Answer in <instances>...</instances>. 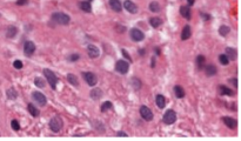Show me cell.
Wrapping results in <instances>:
<instances>
[{
	"label": "cell",
	"mask_w": 241,
	"mask_h": 141,
	"mask_svg": "<svg viewBox=\"0 0 241 141\" xmlns=\"http://www.w3.org/2000/svg\"><path fill=\"white\" fill-rule=\"evenodd\" d=\"M52 20L55 21L59 25H68L71 22V17L66 13H61V12H55L52 14Z\"/></svg>",
	"instance_id": "cell-1"
},
{
	"label": "cell",
	"mask_w": 241,
	"mask_h": 141,
	"mask_svg": "<svg viewBox=\"0 0 241 141\" xmlns=\"http://www.w3.org/2000/svg\"><path fill=\"white\" fill-rule=\"evenodd\" d=\"M42 74H44L45 78L47 79V81H48V84L51 85L52 89H55V88H57V84H58V76L55 75V73H54L53 70H48V68H45V70H42Z\"/></svg>",
	"instance_id": "cell-2"
},
{
	"label": "cell",
	"mask_w": 241,
	"mask_h": 141,
	"mask_svg": "<svg viewBox=\"0 0 241 141\" xmlns=\"http://www.w3.org/2000/svg\"><path fill=\"white\" fill-rule=\"evenodd\" d=\"M49 128H51L52 132L59 133L60 129L63 128V120L60 119L59 116H53L52 119L49 120Z\"/></svg>",
	"instance_id": "cell-3"
},
{
	"label": "cell",
	"mask_w": 241,
	"mask_h": 141,
	"mask_svg": "<svg viewBox=\"0 0 241 141\" xmlns=\"http://www.w3.org/2000/svg\"><path fill=\"white\" fill-rule=\"evenodd\" d=\"M82 76H84L86 82H87V85L91 86V87H93V86H95V85L98 84V76H97L95 73H93V72H84V73H82Z\"/></svg>",
	"instance_id": "cell-4"
},
{
	"label": "cell",
	"mask_w": 241,
	"mask_h": 141,
	"mask_svg": "<svg viewBox=\"0 0 241 141\" xmlns=\"http://www.w3.org/2000/svg\"><path fill=\"white\" fill-rule=\"evenodd\" d=\"M115 70L120 74H127L130 70V64L125 60H118L115 64Z\"/></svg>",
	"instance_id": "cell-5"
},
{
	"label": "cell",
	"mask_w": 241,
	"mask_h": 141,
	"mask_svg": "<svg viewBox=\"0 0 241 141\" xmlns=\"http://www.w3.org/2000/svg\"><path fill=\"white\" fill-rule=\"evenodd\" d=\"M162 121H164L166 125H173V123L177 121V113H175L173 110H167L166 113L164 114Z\"/></svg>",
	"instance_id": "cell-6"
},
{
	"label": "cell",
	"mask_w": 241,
	"mask_h": 141,
	"mask_svg": "<svg viewBox=\"0 0 241 141\" xmlns=\"http://www.w3.org/2000/svg\"><path fill=\"white\" fill-rule=\"evenodd\" d=\"M130 37L133 41H137V42H140V41H143L145 39V34L139 28H135V27L130 31Z\"/></svg>",
	"instance_id": "cell-7"
},
{
	"label": "cell",
	"mask_w": 241,
	"mask_h": 141,
	"mask_svg": "<svg viewBox=\"0 0 241 141\" xmlns=\"http://www.w3.org/2000/svg\"><path fill=\"white\" fill-rule=\"evenodd\" d=\"M140 115H141V118L143 120H146V121H151L153 120V113H152V110L147 107V106H141L140 107Z\"/></svg>",
	"instance_id": "cell-8"
},
{
	"label": "cell",
	"mask_w": 241,
	"mask_h": 141,
	"mask_svg": "<svg viewBox=\"0 0 241 141\" xmlns=\"http://www.w3.org/2000/svg\"><path fill=\"white\" fill-rule=\"evenodd\" d=\"M32 99L36 102V104H39L40 106H45L47 104V99L45 97L42 93L38 92V91H34V92H32Z\"/></svg>",
	"instance_id": "cell-9"
},
{
	"label": "cell",
	"mask_w": 241,
	"mask_h": 141,
	"mask_svg": "<svg viewBox=\"0 0 241 141\" xmlns=\"http://www.w3.org/2000/svg\"><path fill=\"white\" fill-rule=\"evenodd\" d=\"M34 52H36V44L33 41H26L24 44V53H25V55L31 58Z\"/></svg>",
	"instance_id": "cell-10"
},
{
	"label": "cell",
	"mask_w": 241,
	"mask_h": 141,
	"mask_svg": "<svg viewBox=\"0 0 241 141\" xmlns=\"http://www.w3.org/2000/svg\"><path fill=\"white\" fill-rule=\"evenodd\" d=\"M124 7L125 9L131 14H137L139 11V7L137 5L134 4L132 0H125V3H124Z\"/></svg>",
	"instance_id": "cell-11"
},
{
	"label": "cell",
	"mask_w": 241,
	"mask_h": 141,
	"mask_svg": "<svg viewBox=\"0 0 241 141\" xmlns=\"http://www.w3.org/2000/svg\"><path fill=\"white\" fill-rule=\"evenodd\" d=\"M87 54H88L89 58H92V59H95V58L99 57V54H100V51L99 48L95 46V45H91L89 44L87 46Z\"/></svg>",
	"instance_id": "cell-12"
},
{
	"label": "cell",
	"mask_w": 241,
	"mask_h": 141,
	"mask_svg": "<svg viewBox=\"0 0 241 141\" xmlns=\"http://www.w3.org/2000/svg\"><path fill=\"white\" fill-rule=\"evenodd\" d=\"M222 122L227 126L228 128H231V129H235L238 126V121L235 119H233L231 116H223L222 119Z\"/></svg>",
	"instance_id": "cell-13"
},
{
	"label": "cell",
	"mask_w": 241,
	"mask_h": 141,
	"mask_svg": "<svg viewBox=\"0 0 241 141\" xmlns=\"http://www.w3.org/2000/svg\"><path fill=\"white\" fill-rule=\"evenodd\" d=\"M180 14H181V17H183L187 20L192 19V9H191L189 6H181L180 7Z\"/></svg>",
	"instance_id": "cell-14"
},
{
	"label": "cell",
	"mask_w": 241,
	"mask_h": 141,
	"mask_svg": "<svg viewBox=\"0 0 241 141\" xmlns=\"http://www.w3.org/2000/svg\"><path fill=\"white\" fill-rule=\"evenodd\" d=\"M18 27L17 26H13V25H11V26L7 27V30H6V38H8V39H13L15 35L18 34Z\"/></svg>",
	"instance_id": "cell-15"
},
{
	"label": "cell",
	"mask_w": 241,
	"mask_h": 141,
	"mask_svg": "<svg viewBox=\"0 0 241 141\" xmlns=\"http://www.w3.org/2000/svg\"><path fill=\"white\" fill-rule=\"evenodd\" d=\"M108 4H109V7L114 12H121L122 11V5H121L120 0H109Z\"/></svg>",
	"instance_id": "cell-16"
},
{
	"label": "cell",
	"mask_w": 241,
	"mask_h": 141,
	"mask_svg": "<svg viewBox=\"0 0 241 141\" xmlns=\"http://www.w3.org/2000/svg\"><path fill=\"white\" fill-rule=\"evenodd\" d=\"M192 37V28L189 25H186V26L182 28V32H181V40H188Z\"/></svg>",
	"instance_id": "cell-17"
},
{
	"label": "cell",
	"mask_w": 241,
	"mask_h": 141,
	"mask_svg": "<svg viewBox=\"0 0 241 141\" xmlns=\"http://www.w3.org/2000/svg\"><path fill=\"white\" fill-rule=\"evenodd\" d=\"M89 97L91 99H93V100H100L101 98H103V91L100 89V88H94L92 89L91 92H89Z\"/></svg>",
	"instance_id": "cell-18"
},
{
	"label": "cell",
	"mask_w": 241,
	"mask_h": 141,
	"mask_svg": "<svg viewBox=\"0 0 241 141\" xmlns=\"http://www.w3.org/2000/svg\"><path fill=\"white\" fill-rule=\"evenodd\" d=\"M205 73L207 76H214V75L218 73V68H216L215 65L210 64V65H207V66L205 67Z\"/></svg>",
	"instance_id": "cell-19"
},
{
	"label": "cell",
	"mask_w": 241,
	"mask_h": 141,
	"mask_svg": "<svg viewBox=\"0 0 241 141\" xmlns=\"http://www.w3.org/2000/svg\"><path fill=\"white\" fill-rule=\"evenodd\" d=\"M155 104L156 106L160 108V110H162V108H165V106H166V98L162 95V94H158L155 97Z\"/></svg>",
	"instance_id": "cell-20"
},
{
	"label": "cell",
	"mask_w": 241,
	"mask_h": 141,
	"mask_svg": "<svg viewBox=\"0 0 241 141\" xmlns=\"http://www.w3.org/2000/svg\"><path fill=\"white\" fill-rule=\"evenodd\" d=\"M173 91H174L175 97L178 98V99H182V98H185V95H186V93H185V89H183L181 86H179V85L174 86Z\"/></svg>",
	"instance_id": "cell-21"
},
{
	"label": "cell",
	"mask_w": 241,
	"mask_h": 141,
	"mask_svg": "<svg viewBox=\"0 0 241 141\" xmlns=\"http://www.w3.org/2000/svg\"><path fill=\"white\" fill-rule=\"evenodd\" d=\"M67 81L71 85H73L74 87H79V80L76 78V75H74L73 73H68L67 74Z\"/></svg>",
	"instance_id": "cell-22"
},
{
	"label": "cell",
	"mask_w": 241,
	"mask_h": 141,
	"mask_svg": "<svg viewBox=\"0 0 241 141\" xmlns=\"http://www.w3.org/2000/svg\"><path fill=\"white\" fill-rule=\"evenodd\" d=\"M226 55L228 57V59L231 60H235L238 57V52H237V49L235 48H233V47H227L226 48Z\"/></svg>",
	"instance_id": "cell-23"
},
{
	"label": "cell",
	"mask_w": 241,
	"mask_h": 141,
	"mask_svg": "<svg viewBox=\"0 0 241 141\" xmlns=\"http://www.w3.org/2000/svg\"><path fill=\"white\" fill-rule=\"evenodd\" d=\"M79 7H80L81 11H84L86 13L92 12V6H91V3H88V1H81V3H79Z\"/></svg>",
	"instance_id": "cell-24"
},
{
	"label": "cell",
	"mask_w": 241,
	"mask_h": 141,
	"mask_svg": "<svg viewBox=\"0 0 241 141\" xmlns=\"http://www.w3.org/2000/svg\"><path fill=\"white\" fill-rule=\"evenodd\" d=\"M6 97L8 98L9 100H15L18 98V92L15 91V88L11 87L6 91Z\"/></svg>",
	"instance_id": "cell-25"
},
{
	"label": "cell",
	"mask_w": 241,
	"mask_h": 141,
	"mask_svg": "<svg viewBox=\"0 0 241 141\" xmlns=\"http://www.w3.org/2000/svg\"><path fill=\"white\" fill-rule=\"evenodd\" d=\"M27 110H28V112H30V114H31L32 116H34V118L39 116V114H40L39 110H38L33 104H28V105H27Z\"/></svg>",
	"instance_id": "cell-26"
},
{
	"label": "cell",
	"mask_w": 241,
	"mask_h": 141,
	"mask_svg": "<svg viewBox=\"0 0 241 141\" xmlns=\"http://www.w3.org/2000/svg\"><path fill=\"white\" fill-rule=\"evenodd\" d=\"M149 25H151L153 28H158V27H160L161 25H162V20L158 17L151 18V19H149Z\"/></svg>",
	"instance_id": "cell-27"
},
{
	"label": "cell",
	"mask_w": 241,
	"mask_h": 141,
	"mask_svg": "<svg viewBox=\"0 0 241 141\" xmlns=\"http://www.w3.org/2000/svg\"><path fill=\"white\" fill-rule=\"evenodd\" d=\"M205 61H206V58L205 55H202V54H200V55H198V57L195 58V64H197V67L199 70H202V68H204Z\"/></svg>",
	"instance_id": "cell-28"
},
{
	"label": "cell",
	"mask_w": 241,
	"mask_h": 141,
	"mask_svg": "<svg viewBox=\"0 0 241 141\" xmlns=\"http://www.w3.org/2000/svg\"><path fill=\"white\" fill-rule=\"evenodd\" d=\"M219 89H220V93H221L222 95H228V97L234 95V92H233L231 88L226 87V86H222V85H221V86L219 87Z\"/></svg>",
	"instance_id": "cell-29"
},
{
	"label": "cell",
	"mask_w": 241,
	"mask_h": 141,
	"mask_svg": "<svg viewBox=\"0 0 241 141\" xmlns=\"http://www.w3.org/2000/svg\"><path fill=\"white\" fill-rule=\"evenodd\" d=\"M148 8H149V11L153 12V13H158V12H160V5L158 4L156 1H152V3L149 4V6H148Z\"/></svg>",
	"instance_id": "cell-30"
},
{
	"label": "cell",
	"mask_w": 241,
	"mask_h": 141,
	"mask_svg": "<svg viewBox=\"0 0 241 141\" xmlns=\"http://www.w3.org/2000/svg\"><path fill=\"white\" fill-rule=\"evenodd\" d=\"M229 32H231V28L227 26V25H221L219 27V34L222 35V37H226V35L229 34Z\"/></svg>",
	"instance_id": "cell-31"
},
{
	"label": "cell",
	"mask_w": 241,
	"mask_h": 141,
	"mask_svg": "<svg viewBox=\"0 0 241 141\" xmlns=\"http://www.w3.org/2000/svg\"><path fill=\"white\" fill-rule=\"evenodd\" d=\"M112 107H113V105H112V102H111V101H105L104 104H101L100 110H101V112H106V110H111Z\"/></svg>",
	"instance_id": "cell-32"
},
{
	"label": "cell",
	"mask_w": 241,
	"mask_h": 141,
	"mask_svg": "<svg viewBox=\"0 0 241 141\" xmlns=\"http://www.w3.org/2000/svg\"><path fill=\"white\" fill-rule=\"evenodd\" d=\"M132 86H133V88L135 91H138V89L141 88V81H140L138 78H133V79H132Z\"/></svg>",
	"instance_id": "cell-33"
},
{
	"label": "cell",
	"mask_w": 241,
	"mask_h": 141,
	"mask_svg": "<svg viewBox=\"0 0 241 141\" xmlns=\"http://www.w3.org/2000/svg\"><path fill=\"white\" fill-rule=\"evenodd\" d=\"M219 61L220 64H222V65H228L229 64V59H228V57L226 55V54H220L219 55Z\"/></svg>",
	"instance_id": "cell-34"
},
{
	"label": "cell",
	"mask_w": 241,
	"mask_h": 141,
	"mask_svg": "<svg viewBox=\"0 0 241 141\" xmlns=\"http://www.w3.org/2000/svg\"><path fill=\"white\" fill-rule=\"evenodd\" d=\"M34 85H36V87H39V88H44L45 86H46L42 78H36V79H34Z\"/></svg>",
	"instance_id": "cell-35"
},
{
	"label": "cell",
	"mask_w": 241,
	"mask_h": 141,
	"mask_svg": "<svg viewBox=\"0 0 241 141\" xmlns=\"http://www.w3.org/2000/svg\"><path fill=\"white\" fill-rule=\"evenodd\" d=\"M79 59H80V54H78V53H73V54L68 55V58H67V60H68V61H71V62L78 61Z\"/></svg>",
	"instance_id": "cell-36"
},
{
	"label": "cell",
	"mask_w": 241,
	"mask_h": 141,
	"mask_svg": "<svg viewBox=\"0 0 241 141\" xmlns=\"http://www.w3.org/2000/svg\"><path fill=\"white\" fill-rule=\"evenodd\" d=\"M11 127H12V129L13 131H19L20 129V125H19V121L18 120H15V119H13L12 121H11Z\"/></svg>",
	"instance_id": "cell-37"
},
{
	"label": "cell",
	"mask_w": 241,
	"mask_h": 141,
	"mask_svg": "<svg viewBox=\"0 0 241 141\" xmlns=\"http://www.w3.org/2000/svg\"><path fill=\"white\" fill-rule=\"evenodd\" d=\"M92 123H93V126L95 127V129H98V131H100V129H101V131H105V127H104V125L100 122V121H97V120H95V121H93Z\"/></svg>",
	"instance_id": "cell-38"
},
{
	"label": "cell",
	"mask_w": 241,
	"mask_h": 141,
	"mask_svg": "<svg viewBox=\"0 0 241 141\" xmlns=\"http://www.w3.org/2000/svg\"><path fill=\"white\" fill-rule=\"evenodd\" d=\"M22 61H20V60H15V61L13 62V67L15 68V70H21L22 68Z\"/></svg>",
	"instance_id": "cell-39"
},
{
	"label": "cell",
	"mask_w": 241,
	"mask_h": 141,
	"mask_svg": "<svg viewBox=\"0 0 241 141\" xmlns=\"http://www.w3.org/2000/svg\"><path fill=\"white\" fill-rule=\"evenodd\" d=\"M121 53H122V55H124V57H125L130 62L133 61V60H132V58H131V55H130V53H127V51H126V49H121Z\"/></svg>",
	"instance_id": "cell-40"
},
{
	"label": "cell",
	"mask_w": 241,
	"mask_h": 141,
	"mask_svg": "<svg viewBox=\"0 0 241 141\" xmlns=\"http://www.w3.org/2000/svg\"><path fill=\"white\" fill-rule=\"evenodd\" d=\"M200 15H201V18H202V20H205V21L210 20V19H212V15H210V14L204 13V12H201Z\"/></svg>",
	"instance_id": "cell-41"
},
{
	"label": "cell",
	"mask_w": 241,
	"mask_h": 141,
	"mask_svg": "<svg viewBox=\"0 0 241 141\" xmlns=\"http://www.w3.org/2000/svg\"><path fill=\"white\" fill-rule=\"evenodd\" d=\"M15 4L18 5V6H25V5L28 4V0H17Z\"/></svg>",
	"instance_id": "cell-42"
},
{
	"label": "cell",
	"mask_w": 241,
	"mask_h": 141,
	"mask_svg": "<svg viewBox=\"0 0 241 141\" xmlns=\"http://www.w3.org/2000/svg\"><path fill=\"white\" fill-rule=\"evenodd\" d=\"M229 82H232L233 86H234L235 88L238 87V79H237V78H233V79H231V80H229Z\"/></svg>",
	"instance_id": "cell-43"
},
{
	"label": "cell",
	"mask_w": 241,
	"mask_h": 141,
	"mask_svg": "<svg viewBox=\"0 0 241 141\" xmlns=\"http://www.w3.org/2000/svg\"><path fill=\"white\" fill-rule=\"evenodd\" d=\"M138 54L139 55H141V57H145V54H146V51L143 48H140V49H138Z\"/></svg>",
	"instance_id": "cell-44"
},
{
	"label": "cell",
	"mask_w": 241,
	"mask_h": 141,
	"mask_svg": "<svg viewBox=\"0 0 241 141\" xmlns=\"http://www.w3.org/2000/svg\"><path fill=\"white\" fill-rule=\"evenodd\" d=\"M116 137H124V138H126V137H127V134H126L125 132H122V131H120V132L116 133Z\"/></svg>",
	"instance_id": "cell-45"
},
{
	"label": "cell",
	"mask_w": 241,
	"mask_h": 141,
	"mask_svg": "<svg viewBox=\"0 0 241 141\" xmlns=\"http://www.w3.org/2000/svg\"><path fill=\"white\" fill-rule=\"evenodd\" d=\"M151 67H152V68L155 67V57H152V60H151Z\"/></svg>",
	"instance_id": "cell-46"
},
{
	"label": "cell",
	"mask_w": 241,
	"mask_h": 141,
	"mask_svg": "<svg viewBox=\"0 0 241 141\" xmlns=\"http://www.w3.org/2000/svg\"><path fill=\"white\" fill-rule=\"evenodd\" d=\"M187 3H188V6L191 7V6H193V5H194V3H195V0H187Z\"/></svg>",
	"instance_id": "cell-47"
},
{
	"label": "cell",
	"mask_w": 241,
	"mask_h": 141,
	"mask_svg": "<svg viewBox=\"0 0 241 141\" xmlns=\"http://www.w3.org/2000/svg\"><path fill=\"white\" fill-rule=\"evenodd\" d=\"M154 52H155L156 55H160V49H159V47H155V48H154Z\"/></svg>",
	"instance_id": "cell-48"
},
{
	"label": "cell",
	"mask_w": 241,
	"mask_h": 141,
	"mask_svg": "<svg viewBox=\"0 0 241 141\" xmlns=\"http://www.w3.org/2000/svg\"><path fill=\"white\" fill-rule=\"evenodd\" d=\"M89 1H92V0H88V3H89Z\"/></svg>",
	"instance_id": "cell-49"
}]
</instances>
